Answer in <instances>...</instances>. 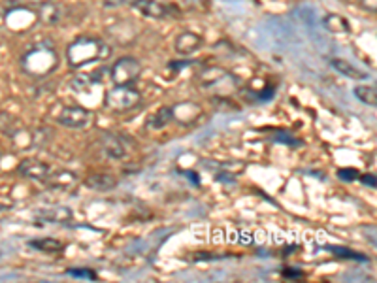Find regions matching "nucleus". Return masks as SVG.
I'll return each instance as SVG.
<instances>
[{
	"mask_svg": "<svg viewBox=\"0 0 377 283\" xmlns=\"http://www.w3.org/2000/svg\"><path fill=\"white\" fill-rule=\"evenodd\" d=\"M173 121V115H172V106H162L155 110L153 114L147 115V119H145V127L149 130H160L168 127L170 123Z\"/></svg>",
	"mask_w": 377,
	"mask_h": 283,
	"instance_id": "dca6fc26",
	"label": "nucleus"
},
{
	"mask_svg": "<svg viewBox=\"0 0 377 283\" xmlns=\"http://www.w3.org/2000/svg\"><path fill=\"white\" fill-rule=\"evenodd\" d=\"M354 97L361 100L362 104H366V106H376L377 104V91L376 87H372V85H356L353 89Z\"/></svg>",
	"mask_w": 377,
	"mask_h": 283,
	"instance_id": "aec40b11",
	"label": "nucleus"
},
{
	"mask_svg": "<svg viewBox=\"0 0 377 283\" xmlns=\"http://www.w3.org/2000/svg\"><path fill=\"white\" fill-rule=\"evenodd\" d=\"M6 21L15 31H27L34 25V21H38V17L36 14H32L27 8H15L8 14Z\"/></svg>",
	"mask_w": 377,
	"mask_h": 283,
	"instance_id": "9b49d317",
	"label": "nucleus"
},
{
	"mask_svg": "<svg viewBox=\"0 0 377 283\" xmlns=\"http://www.w3.org/2000/svg\"><path fill=\"white\" fill-rule=\"evenodd\" d=\"M358 170L354 169H339L338 170V177L339 180H345V182H354V180H358Z\"/></svg>",
	"mask_w": 377,
	"mask_h": 283,
	"instance_id": "4be33fe9",
	"label": "nucleus"
},
{
	"mask_svg": "<svg viewBox=\"0 0 377 283\" xmlns=\"http://www.w3.org/2000/svg\"><path fill=\"white\" fill-rule=\"evenodd\" d=\"M276 140H278V142H283V144H287L289 147H296V144H298L289 132H279V134H276Z\"/></svg>",
	"mask_w": 377,
	"mask_h": 283,
	"instance_id": "5701e85b",
	"label": "nucleus"
},
{
	"mask_svg": "<svg viewBox=\"0 0 377 283\" xmlns=\"http://www.w3.org/2000/svg\"><path fill=\"white\" fill-rule=\"evenodd\" d=\"M362 10H366L369 14H376L377 12V0H361Z\"/></svg>",
	"mask_w": 377,
	"mask_h": 283,
	"instance_id": "393cba45",
	"label": "nucleus"
},
{
	"mask_svg": "<svg viewBox=\"0 0 377 283\" xmlns=\"http://www.w3.org/2000/svg\"><path fill=\"white\" fill-rule=\"evenodd\" d=\"M142 95L132 85H113L104 95V104L112 112H130L140 106Z\"/></svg>",
	"mask_w": 377,
	"mask_h": 283,
	"instance_id": "7ed1b4c3",
	"label": "nucleus"
},
{
	"mask_svg": "<svg viewBox=\"0 0 377 283\" xmlns=\"http://www.w3.org/2000/svg\"><path fill=\"white\" fill-rule=\"evenodd\" d=\"M330 66L336 70V72H339V74H343L345 77H349V79H366V77H368L366 72H362V70H358L356 66H353V64L347 62L345 59H332Z\"/></svg>",
	"mask_w": 377,
	"mask_h": 283,
	"instance_id": "a211bd4d",
	"label": "nucleus"
},
{
	"mask_svg": "<svg viewBox=\"0 0 377 283\" xmlns=\"http://www.w3.org/2000/svg\"><path fill=\"white\" fill-rule=\"evenodd\" d=\"M121 2H125V0H106V6H117Z\"/></svg>",
	"mask_w": 377,
	"mask_h": 283,
	"instance_id": "bb28decb",
	"label": "nucleus"
},
{
	"mask_svg": "<svg viewBox=\"0 0 377 283\" xmlns=\"http://www.w3.org/2000/svg\"><path fill=\"white\" fill-rule=\"evenodd\" d=\"M100 149H102V153H104L108 159H113V161L123 159V157L127 155L125 142H123L117 134H113V132H102V134H100Z\"/></svg>",
	"mask_w": 377,
	"mask_h": 283,
	"instance_id": "6e6552de",
	"label": "nucleus"
},
{
	"mask_svg": "<svg viewBox=\"0 0 377 283\" xmlns=\"http://www.w3.org/2000/svg\"><path fill=\"white\" fill-rule=\"evenodd\" d=\"M362 180V184L369 185V187H376V176L374 174H364V176H358Z\"/></svg>",
	"mask_w": 377,
	"mask_h": 283,
	"instance_id": "a878e982",
	"label": "nucleus"
},
{
	"mask_svg": "<svg viewBox=\"0 0 377 283\" xmlns=\"http://www.w3.org/2000/svg\"><path fill=\"white\" fill-rule=\"evenodd\" d=\"M68 275H74V278H82V280H97V272L90 270V268H70Z\"/></svg>",
	"mask_w": 377,
	"mask_h": 283,
	"instance_id": "412c9836",
	"label": "nucleus"
},
{
	"mask_svg": "<svg viewBox=\"0 0 377 283\" xmlns=\"http://www.w3.org/2000/svg\"><path fill=\"white\" fill-rule=\"evenodd\" d=\"M83 185L90 191L108 193L117 187V177L112 176V174H93L83 182Z\"/></svg>",
	"mask_w": 377,
	"mask_h": 283,
	"instance_id": "f8f14e48",
	"label": "nucleus"
},
{
	"mask_svg": "<svg viewBox=\"0 0 377 283\" xmlns=\"http://www.w3.org/2000/svg\"><path fill=\"white\" fill-rule=\"evenodd\" d=\"M110 76H112V82L115 85H132L138 77L142 76V62L130 55L121 57L113 62Z\"/></svg>",
	"mask_w": 377,
	"mask_h": 283,
	"instance_id": "20e7f679",
	"label": "nucleus"
},
{
	"mask_svg": "<svg viewBox=\"0 0 377 283\" xmlns=\"http://www.w3.org/2000/svg\"><path fill=\"white\" fill-rule=\"evenodd\" d=\"M29 4H44V2H49V0H27Z\"/></svg>",
	"mask_w": 377,
	"mask_h": 283,
	"instance_id": "cd10ccee",
	"label": "nucleus"
},
{
	"mask_svg": "<svg viewBox=\"0 0 377 283\" xmlns=\"http://www.w3.org/2000/svg\"><path fill=\"white\" fill-rule=\"evenodd\" d=\"M29 245L32 249L42 253H60L64 249V244L57 240V238L45 236V238H38V240H30Z\"/></svg>",
	"mask_w": 377,
	"mask_h": 283,
	"instance_id": "6ab92c4d",
	"label": "nucleus"
},
{
	"mask_svg": "<svg viewBox=\"0 0 377 283\" xmlns=\"http://www.w3.org/2000/svg\"><path fill=\"white\" fill-rule=\"evenodd\" d=\"M45 182H47L49 187H53V189L68 191V189L75 187L80 180H77V176H75L74 172H70V170H59V172H51Z\"/></svg>",
	"mask_w": 377,
	"mask_h": 283,
	"instance_id": "ddd939ff",
	"label": "nucleus"
},
{
	"mask_svg": "<svg viewBox=\"0 0 377 283\" xmlns=\"http://www.w3.org/2000/svg\"><path fill=\"white\" fill-rule=\"evenodd\" d=\"M57 121L66 129H85L90 123V112L83 106H64L57 115Z\"/></svg>",
	"mask_w": 377,
	"mask_h": 283,
	"instance_id": "39448f33",
	"label": "nucleus"
},
{
	"mask_svg": "<svg viewBox=\"0 0 377 283\" xmlns=\"http://www.w3.org/2000/svg\"><path fill=\"white\" fill-rule=\"evenodd\" d=\"M202 46H204L202 36L191 31L181 32L180 36L175 38V42H173V49H175L180 55H193Z\"/></svg>",
	"mask_w": 377,
	"mask_h": 283,
	"instance_id": "9d476101",
	"label": "nucleus"
},
{
	"mask_svg": "<svg viewBox=\"0 0 377 283\" xmlns=\"http://www.w3.org/2000/svg\"><path fill=\"white\" fill-rule=\"evenodd\" d=\"M40 8L36 12L38 21L42 25H47V27H53V25H57L60 21V17H62V12H60V6H57L53 0L49 2H44V4H38Z\"/></svg>",
	"mask_w": 377,
	"mask_h": 283,
	"instance_id": "2eb2a0df",
	"label": "nucleus"
},
{
	"mask_svg": "<svg viewBox=\"0 0 377 283\" xmlns=\"http://www.w3.org/2000/svg\"><path fill=\"white\" fill-rule=\"evenodd\" d=\"M330 249L336 253V255H339V257H347V259H362V257H358L356 253H351L349 249H345V247H330Z\"/></svg>",
	"mask_w": 377,
	"mask_h": 283,
	"instance_id": "b1692460",
	"label": "nucleus"
},
{
	"mask_svg": "<svg viewBox=\"0 0 377 283\" xmlns=\"http://www.w3.org/2000/svg\"><path fill=\"white\" fill-rule=\"evenodd\" d=\"M172 115L173 121H178L183 127H188V125H195L200 115H202V106L198 102H193V100H183V102H178L172 106Z\"/></svg>",
	"mask_w": 377,
	"mask_h": 283,
	"instance_id": "423d86ee",
	"label": "nucleus"
},
{
	"mask_svg": "<svg viewBox=\"0 0 377 283\" xmlns=\"http://www.w3.org/2000/svg\"><path fill=\"white\" fill-rule=\"evenodd\" d=\"M59 66V53L51 44H38L23 55L21 69L30 77H45Z\"/></svg>",
	"mask_w": 377,
	"mask_h": 283,
	"instance_id": "f03ea898",
	"label": "nucleus"
},
{
	"mask_svg": "<svg viewBox=\"0 0 377 283\" xmlns=\"http://www.w3.org/2000/svg\"><path fill=\"white\" fill-rule=\"evenodd\" d=\"M74 217V212L68 206H49L38 212V219L45 223H68Z\"/></svg>",
	"mask_w": 377,
	"mask_h": 283,
	"instance_id": "4468645a",
	"label": "nucleus"
},
{
	"mask_svg": "<svg viewBox=\"0 0 377 283\" xmlns=\"http://www.w3.org/2000/svg\"><path fill=\"white\" fill-rule=\"evenodd\" d=\"M110 55V46H106L104 40L93 36H80L66 46V61L72 69H82L90 62L104 61Z\"/></svg>",
	"mask_w": 377,
	"mask_h": 283,
	"instance_id": "f257e3e1",
	"label": "nucleus"
},
{
	"mask_svg": "<svg viewBox=\"0 0 377 283\" xmlns=\"http://www.w3.org/2000/svg\"><path fill=\"white\" fill-rule=\"evenodd\" d=\"M324 29L332 34H349L351 32V25L345 17L339 16V14H326L323 17Z\"/></svg>",
	"mask_w": 377,
	"mask_h": 283,
	"instance_id": "f3484780",
	"label": "nucleus"
},
{
	"mask_svg": "<svg viewBox=\"0 0 377 283\" xmlns=\"http://www.w3.org/2000/svg\"><path fill=\"white\" fill-rule=\"evenodd\" d=\"M130 6L136 12H140L142 16L151 17V19H165V17L170 16V8L162 2H157V0H132Z\"/></svg>",
	"mask_w": 377,
	"mask_h": 283,
	"instance_id": "1a4fd4ad",
	"label": "nucleus"
},
{
	"mask_svg": "<svg viewBox=\"0 0 377 283\" xmlns=\"http://www.w3.org/2000/svg\"><path fill=\"white\" fill-rule=\"evenodd\" d=\"M19 174L25 177H29L32 182H45L49 174H51V167L47 162L40 161V159H25L19 162Z\"/></svg>",
	"mask_w": 377,
	"mask_h": 283,
	"instance_id": "0eeeda50",
	"label": "nucleus"
}]
</instances>
